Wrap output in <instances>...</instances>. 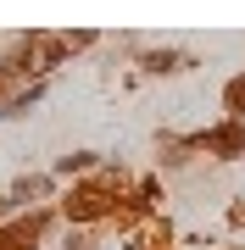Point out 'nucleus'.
I'll list each match as a JSON object with an SVG mask.
<instances>
[{
    "label": "nucleus",
    "instance_id": "3",
    "mask_svg": "<svg viewBox=\"0 0 245 250\" xmlns=\"http://www.w3.org/2000/svg\"><path fill=\"white\" fill-rule=\"evenodd\" d=\"M223 106L234 111V117H245V72H240V78H228V89H223Z\"/></svg>",
    "mask_w": 245,
    "mask_h": 250
},
{
    "label": "nucleus",
    "instance_id": "1",
    "mask_svg": "<svg viewBox=\"0 0 245 250\" xmlns=\"http://www.w3.org/2000/svg\"><path fill=\"white\" fill-rule=\"evenodd\" d=\"M200 145H206L212 156L234 161V156H245V123H240V117H228V123H218V128H212V134H200Z\"/></svg>",
    "mask_w": 245,
    "mask_h": 250
},
{
    "label": "nucleus",
    "instance_id": "4",
    "mask_svg": "<svg viewBox=\"0 0 245 250\" xmlns=\"http://www.w3.org/2000/svg\"><path fill=\"white\" fill-rule=\"evenodd\" d=\"M84 167H95V156H89V150H73V156L56 161V172H62V178H73V172H84Z\"/></svg>",
    "mask_w": 245,
    "mask_h": 250
},
{
    "label": "nucleus",
    "instance_id": "2",
    "mask_svg": "<svg viewBox=\"0 0 245 250\" xmlns=\"http://www.w3.org/2000/svg\"><path fill=\"white\" fill-rule=\"evenodd\" d=\"M106 211H111L106 189H78V195L67 200V217H73V223H89V217H106Z\"/></svg>",
    "mask_w": 245,
    "mask_h": 250
}]
</instances>
